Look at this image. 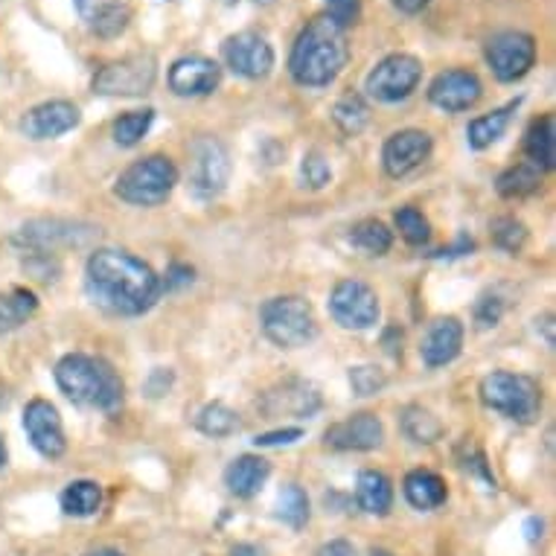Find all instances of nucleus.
<instances>
[{
    "instance_id": "nucleus-8",
    "label": "nucleus",
    "mask_w": 556,
    "mask_h": 556,
    "mask_svg": "<svg viewBox=\"0 0 556 556\" xmlns=\"http://www.w3.org/2000/svg\"><path fill=\"white\" fill-rule=\"evenodd\" d=\"M422 79V64L417 55L410 53H393L376 64L370 76H367V93L379 102H400L408 100L410 93L417 91Z\"/></svg>"
},
{
    "instance_id": "nucleus-25",
    "label": "nucleus",
    "mask_w": 556,
    "mask_h": 556,
    "mask_svg": "<svg viewBox=\"0 0 556 556\" xmlns=\"http://www.w3.org/2000/svg\"><path fill=\"white\" fill-rule=\"evenodd\" d=\"M356 504L370 516H388L393 507V483L388 481V475L376 469L358 475Z\"/></svg>"
},
{
    "instance_id": "nucleus-13",
    "label": "nucleus",
    "mask_w": 556,
    "mask_h": 556,
    "mask_svg": "<svg viewBox=\"0 0 556 556\" xmlns=\"http://www.w3.org/2000/svg\"><path fill=\"white\" fill-rule=\"evenodd\" d=\"M88 237H91V228L79 230V225H74V222L36 219L27 222L12 242L18 248H27L29 254H50L55 248L83 245Z\"/></svg>"
},
{
    "instance_id": "nucleus-1",
    "label": "nucleus",
    "mask_w": 556,
    "mask_h": 556,
    "mask_svg": "<svg viewBox=\"0 0 556 556\" xmlns=\"http://www.w3.org/2000/svg\"><path fill=\"white\" fill-rule=\"evenodd\" d=\"M85 289L111 315H143L161 294V277L143 260L117 248H100L85 265Z\"/></svg>"
},
{
    "instance_id": "nucleus-24",
    "label": "nucleus",
    "mask_w": 556,
    "mask_h": 556,
    "mask_svg": "<svg viewBox=\"0 0 556 556\" xmlns=\"http://www.w3.org/2000/svg\"><path fill=\"white\" fill-rule=\"evenodd\" d=\"M402 490H405V498L414 510H438L448 495L443 478L429 472V469H414V472L405 475Z\"/></svg>"
},
{
    "instance_id": "nucleus-46",
    "label": "nucleus",
    "mask_w": 556,
    "mask_h": 556,
    "mask_svg": "<svg viewBox=\"0 0 556 556\" xmlns=\"http://www.w3.org/2000/svg\"><path fill=\"white\" fill-rule=\"evenodd\" d=\"M393 3H396V7H400L402 12H410V15L429 7V0H393Z\"/></svg>"
},
{
    "instance_id": "nucleus-22",
    "label": "nucleus",
    "mask_w": 556,
    "mask_h": 556,
    "mask_svg": "<svg viewBox=\"0 0 556 556\" xmlns=\"http://www.w3.org/2000/svg\"><path fill=\"white\" fill-rule=\"evenodd\" d=\"M76 10L102 38L119 36L128 27V7L123 0H76Z\"/></svg>"
},
{
    "instance_id": "nucleus-15",
    "label": "nucleus",
    "mask_w": 556,
    "mask_h": 556,
    "mask_svg": "<svg viewBox=\"0 0 556 556\" xmlns=\"http://www.w3.org/2000/svg\"><path fill=\"white\" fill-rule=\"evenodd\" d=\"M265 417H312L320 408V393L318 388L306 379H286L277 388L263 393L260 400Z\"/></svg>"
},
{
    "instance_id": "nucleus-42",
    "label": "nucleus",
    "mask_w": 556,
    "mask_h": 556,
    "mask_svg": "<svg viewBox=\"0 0 556 556\" xmlns=\"http://www.w3.org/2000/svg\"><path fill=\"white\" fill-rule=\"evenodd\" d=\"M502 312H504V303L498 298H483L478 303V309H475V318L481 327H495L498 320H502Z\"/></svg>"
},
{
    "instance_id": "nucleus-39",
    "label": "nucleus",
    "mask_w": 556,
    "mask_h": 556,
    "mask_svg": "<svg viewBox=\"0 0 556 556\" xmlns=\"http://www.w3.org/2000/svg\"><path fill=\"white\" fill-rule=\"evenodd\" d=\"M350 384H353L356 396H374V393H379L388 384V376H384L382 367L358 365L350 370Z\"/></svg>"
},
{
    "instance_id": "nucleus-31",
    "label": "nucleus",
    "mask_w": 556,
    "mask_h": 556,
    "mask_svg": "<svg viewBox=\"0 0 556 556\" xmlns=\"http://www.w3.org/2000/svg\"><path fill=\"white\" fill-rule=\"evenodd\" d=\"M539 184H542V169L525 161V164L510 166L507 173L498 175L495 187L504 199H525V195H533L539 190Z\"/></svg>"
},
{
    "instance_id": "nucleus-37",
    "label": "nucleus",
    "mask_w": 556,
    "mask_h": 556,
    "mask_svg": "<svg viewBox=\"0 0 556 556\" xmlns=\"http://www.w3.org/2000/svg\"><path fill=\"white\" fill-rule=\"evenodd\" d=\"M393 219H396V228H400L402 239L410 242V245H426L431 239L429 219L417 207H400Z\"/></svg>"
},
{
    "instance_id": "nucleus-40",
    "label": "nucleus",
    "mask_w": 556,
    "mask_h": 556,
    "mask_svg": "<svg viewBox=\"0 0 556 556\" xmlns=\"http://www.w3.org/2000/svg\"><path fill=\"white\" fill-rule=\"evenodd\" d=\"M301 175L306 187H312V190H324L329 184V178H332V169H329V161L320 155V152H309V155L303 157Z\"/></svg>"
},
{
    "instance_id": "nucleus-30",
    "label": "nucleus",
    "mask_w": 556,
    "mask_h": 556,
    "mask_svg": "<svg viewBox=\"0 0 556 556\" xmlns=\"http://www.w3.org/2000/svg\"><path fill=\"white\" fill-rule=\"evenodd\" d=\"M402 431H405V438L414 440V443H422V446L438 443L443 438L440 420L431 410L422 408V405H408V408L402 410Z\"/></svg>"
},
{
    "instance_id": "nucleus-23",
    "label": "nucleus",
    "mask_w": 556,
    "mask_h": 556,
    "mask_svg": "<svg viewBox=\"0 0 556 556\" xmlns=\"http://www.w3.org/2000/svg\"><path fill=\"white\" fill-rule=\"evenodd\" d=\"M268 475H271L268 460H263V457L256 455H242L225 469V483H228V490L237 495V498H251V495H256L263 490V483L268 481Z\"/></svg>"
},
{
    "instance_id": "nucleus-11",
    "label": "nucleus",
    "mask_w": 556,
    "mask_h": 556,
    "mask_svg": "<svg viewBox=\"0 0 556 556\" xmlns=\"http://www.w3.org/2000/svg\"><path fill=\"white\" fill-rule=\"evenodd\" d=\"M329 312L344 329H370L379 320V298L362 280H341L329 294Z\"/></svg>"
},
{
    "instance_id": "nucleus-19",
    "label": "nucleus",
    "mask_w": 556,
    "mask_h": 556,
    "mask_svg": "<svg viewBox=\"0 0 556 556\" xmlns=\"http://www.w3.org/2000/svg\"><path fill=\"white\" fill-rule=\"evenodd\" d=\"M222 67L207 55H184L169 67V88L175 97H207L219 88Z\"/></svg>"
},
{
    "instance_id": "nucleus-29",
    "label": "nucleus",
    "mask_w": 556,
    "mask_h": 556,
    "mask_svg": "<svg viewBox=\"0 0 556 556\" xmlns=\"http://www.w3.org/2000/svg\"><path fill=\"white\" fill-rule=\"evenodd\" d=\"M102 490L97 481H74L64 486L62 510L74 519H88L100 510Z\"/></svg>"
},
{
    "instance_id": "nucleus-26",
    "label": "nucleus",
    "mask_w": 556,
    "mask_h": 556,
    "mask_svg": "<svg viewBox=\"0 0 556 556\" xmlns=\"http://www.w3.org/2000/svg\"><path fill=\"white\" fill-rule=\"evenodd\" d=\"M525 155L530 157V164L539 166V169H547V173L556 166V128L551 114L539 117L536 123L528 128V137H525Z\"/></svg>"
},
{
    "instance_id": "nucleus-16",
    "label": "nucleus",
    "mask_w": 556,
    "mask_h": 556,
    "mask_svg": "<svg viewBox=\"0 0 556 556\" xmlns=\"http://www.w3.org/2000/svg\"><path fill=\"white\" fill-rule=\"evenodd\" d=\"M79 109L74 102L67 100H50L41 102L36 109H29L21 119V131L29 137V140H55V137L67 135L79 126Z\"/></svg>"
},
{
    "instance_id": "nucleus-51",
    "label": "nucleus",
    "mask_w": 556,
    "mask_h": 556,
    "mask_svg": "<svg viewBox=\"0 0 556 556\" xmlns=\"http://www.w3.org/2000/svg\"><path fill=\"white\" fill-rule=\"evenodd\" d=\"M88 556H123L119 551H97V554H88Z\"/></svg>"
},
{
    "instance_id": "nucleus-45",
    "label": "nucleus",
    "mask_w": 556,
    "mask_h": 556,
    "mask_svg": "<svg viewBox=\"0 0 556 556\" xmlns=\"http://www.w3.org/2000/svg\"><path fill=\"white\" fill-rule=\"evenodd\" d=\"M318 556H356V547L344 542V539H336V542H327L320 547Z\"/></svg>"
},
{
    "instance_id": "nucleus-12",
    "label": "nucleus",
    "mask_w": 556,
    "mask_h": 556,
    "mask_svg": "<svg viewBox=\"0 0 556 556\" xmlns=\"http://www.w3.org/2000/svg\"><path fill=\"white\" fill-rule=\"evenodd\" d=\"M222 55H225V64L230 71L237 76H245V79H265L274 67L271 45L251 29L230 36L222 45Z\"/></svg>"
},
{
    "instance_id": "nucleus-34",
    "label": "nucleus",
    "mask_w": 556,
    "mask_h": 556,
    "mask_svg": "<svg viewBox=\"0 0 556 556\" xmlns=\"http://www.w3.org/2000/svg\"><path fill=\"white\" fill-rule=\"evenodd\" d=\"M332 119H336V126L344 135H358L367 126V119H370V109H367V102L358 93H344L336 102V109H332Z\"/></svg>"
},
{
    "instance_id": "nucleus-27",
    "label": "nucleus",
    "mask_w": 556,
    "mask_h": 556,
    "mask_svg": "<svg viewBox=\"0 0 556 556\" xmlns=\"http://www.w3.org/2000/svg\"><path fill=\"white\" fill-rule=\"evenodd\" d=\"M519 109V100L510 102V105H504V109H495L490 111V114H481V117H475L472 123H469V128H466V137H469V147L472 149H486L493 147L495 140L507 131V126H510V117L513 111Z\"/></svg>"
},
{
    "instance_id": "nucleus-38",
    "label": "nucleus",
    "mask_w": 556,
    "mask_h": 556,
    "mask_svg": "<svg viewBox=\"0 0 556 556\" xmlns=\"http://www.w3.org/2000/svg\"><path fill=\"white\" fill-rule=\"evenodd\" d=\"M493 242L507 254H519L521 245L528 242V230L519 219L513 216H502V219L493 222Z\"/></svg>"
},
{
    "instance_id": "nucleus-33",
    "label": "nucleus",
    "mask_w": 556,
    "mask_h": 556,
    "mask_svg": "<svg viewBox=\"0 0 556 556\" xmlns=\"http://www.w3.org/2000/svg\"><path fill=\"white\" fill-rule=\"evenodd\" d=\"M239 429L237 410H230L225 402H211L199 414V431L207 438H230Z\"/></svg>"
},
{
    "instance_id": "nucleus-20",
    "label": "nucleus",
    "mask_w": 556,
    "mask_h": 556,
    "mask_svg": "<svg viewBox=\"0 0 556 556\" xmlns=\"http://www.w3.org/2000/svg\"><path fill=\"white\" fill-rule=\"evenodd\" d=\"M382 420L374 414H356L350 420L329 426L327 434H324V443L329 448H338V452H374V448L382 446Z\"/></svg>"
},
{
    "instance_id": "nucleus-36",
    "label": "nucleus",
    "mask_w": 556,
    "mask_h": 556,
    "mask_svg": "<svg viewBox=\"0 0 556 556\" xmlns=\"http://www.w3.org/2000/svg\"><path fill=\"white\" fill-rule=\"evenodd\" d=\"M277 516L289 525V528H303L309 521V498L301 486L289 483L280 498H277Z\"/></svg>"
},
{
    "instance_id": "nucleus-43",
    "label": "nucleus",
    "mask_w": 556,
    "mask_h": 556,
    "mask_svg": "<svg viewBox=\"0 0 556 556\" xmlns=\"http://www.w3.org/2000/svg\"><path fill=\"white\" fill-rule=\"evenodd\" d=\"M303 438L301 429H283V431H271V434H260L254 440L260 448H268V446H292L298 440Z\"/></svg>"
},
{
    "instance_id": "nucleus-50",
    "label": "nucleus",
    "mask_w": 556,
    "mask_h": 556,
    "mask_svg": "<svg viewBox=\"0 0 556 556\" xmlns=\"http://www.w3.org/2000/svg\"><path fill=\"white\" fill-rule=\"evenodd\" d=\"M7 466V443H3V438H0V469Z\"/></svg>"
},
{
    "instance_id": "nucleus-28",
    "label": "nucleus",
    "mask_w": 556,
    "mask_h": 556,
    "mask_svg": "<svg viewBox=\"0 0 556 556\" xmlns=\"http://www.w3.org/2000/svg\"><path fill=\"white\" fill-rule=\"evenodd\" d=\"M38 312V298L29 289H12L0 294V336L21 329Z\"/></svg>"
},
{
    "instance_id": "nucleus-52",
    "label": "nucleus",
    "mask_w": 556,
    "mask_h": 556,
    "mask_svg": "<svg viewBox=\"0 0 556 556\" xmlns=\"http://www.w3.org/2000/svg\"><path fill=\"white\" fill-rule=\"evenodd\" d=\"M370 556H391V554H388V551H374Z\"/></svg>"
},
{
    "instance_id": "nucleus-9",
    "label": "nucleus",
    "mask_w": 556,
    "mask_h": 556,
    "mask_svg": "<svg viewBox=\"0 0 556 556\" xmlns=\"http://www.w3.org/2000/svg\"><path fill=\"white\" fill-rule=\"evenodd\" d=\"M483 55L498 83H516L521 76H528L536 62V41L528 33L507 29L486 41Z\"/></svg>"
},
{
    "instance_id": "nucleus-14",
    "label": "nucleus",
    "mask_w": 556,
    "mask_h": 556,
    "mask_svg": "<svg viewBox=\"0 0 556 556\" xmlns=\"http://www.w3.org/2000/svg\"><path fill=\"white\" fill-rule=\"evenodd\" d=\"M24 431H27L29 443H33V448H36L41 457L55 460V457H62L64 448H67L62 417H59L55 405H50L47 400H33L27 408H24Z\"/></svg>"
},
{
    "instance_id": "nucleus-6",
    "label": "nucleus",
    "mask_w": 556,
    "mask_h": 556,
    "mask_svg": "<svg viewBox=\"0 0 556 556\" xmlns=\"http://www.w3.org/2000/svg\"><path fill=\"white\" fill-rule=\"evenodd\" d=\"M260 324H263L265 338L271 344L283 346V350L303 346L318 332L315 312L298 294H283V298L265 301L263 309H260Z\"/></svg>"
},
{
    "instance_id": "nucleus-35",
    "label": "nucleus",
    "mask_w": 556,
    "mask_h": 556,
    "mask_svg": "<svg viewBox=\"0 0 556 556\" xmlns=\"http://www.w3.org/2000/svg\"><path fill=\"white\" fill-rule=\"evenodd\" d=\"M152 119H155V111L143 109V111H128L119 119H114V143L117 147H137L147 131L152 128Z\"/></svg>"
},
{
    "instance_id": "nucleus-32",
    "label": "nucleus",
    "mask_w": 556,
    "mask_h": 556,
    "mask_svg": "<svg viewBox=\"0 0 556 556\" xmlns=\"http://www.w3.org/2000/svg\"><path fill=\"white\" fill-rule=\"evenodd\" d=\"M350 242L367 256H384L393 245V233L384 228L382 222L365 219L350 230Z\"/></svg>"
},
{
    "instance_id": "nucleus-41",
    "label": "nucleus",
    "mask_w": 556,
    "mask_h": 556,
    "mask_svg": "<svg viewBox=\"0 0 556 556\" xmlns=\"http://www.w3.org/2000/svg\"><path fill=\"white\" fill-rule=\"evenodd\" d=\"M327 15L338 27H353L362 15V0H327Z\"/></svg>"
},
{
    "instance_id": "nucleus-2",
    "label": "nucleus",
    "mask_w": 556,
    "mask_h": 556,
    "mask_svg": "<svg viewBox=\"0 0 556 556\" xmlns=\"http://www.w3.org/2000/svg\"><path fill=\"white\" fill-rule=\"evenodd\" d=\"M350 59L344 29L329 15L312 18L298 36L289 55V74L303 88H324L336 83Z\"/></svg>"
},
{
    "instance_id": "nucleus-3",
    "label": "nucleus",
    "mask_w": 556,
    "mask_h": 556,
    "mask_svg": "<svg viewBox=\"0 0 556 556\" xmlns=\"http://www.w3.org/2000/svg\"><path fill=\"white\" fill-rule=\"evenodd\" d=\"M59 391L83 408L117 410L123 402V382L109 362L83 353H71L55 365Z\"/></svg>"
},
{
    "instance_id": "nucleus-5",
    "label": "nucleus",
    "mask_w": 556,
    "mask_h": 556,
    "mask_svg": "<svg viewBox=\"0 0 556 556\" xmlns=\"http://www.w3.org/2000/svg\"><path fill=\"white\" fill-rule=\"evenodd\" d=\"M175 184H178V169L169 157L149 155L137 161L117 178V199L135 207H157L173 195Z\"/></svg>"
},
{
    "instance_id": "nucleus-18",
    "label": "nucleus",
    "mask_w": 556,
    "mask_h": 556,
    "mask_svg": "<svg viewBox=\"0 0 556 556\" xmlns=\"http://www.w3.org/2000/svg\"><path fill=\"white\" fill-rule=\"evenodd\" d=\"M481 79L472 71H443L434 76V83L429 85L431 105H438L440 111L457 114V111H469L475 102L481 100Z\"/></svg>"
},
{
    "instance_id": "nucleus-10",
    "label": "nucleus",
    "mask_w": 556,
    "mask_h": 556,
    "mask_svg": "<svg viewBox=\"0 0 556 556\" xmlns=\"http://www.w3.org/2000/svg\"><path fill=\"white\" fill-rule=\"evenodd\" d=\"M230 178L228 149L216 137H199L190 147V187L199 199H216Z\"/></svg>"
},
{
    "instance_id": "nucleus-21",
    "label": "nucleus",
    "mask_w": 556,
    "mask_h": 556,
    "mask_svg": "<svg viewBox=\"0 0 556 556\" xmlns=\"http://www.w3.org/2000/svg\"><path fill=\"white\" fill-rule=\"evenodd\" d=\"M464 346V324L457 318H440L431 324L429 336L422 338V362L429 367H443L460 356Z\"/></svg>"
},
{
    "instance_id": "nucleus-48",
    "label": "nucleus",
    "mask_w": 556,
    "mask_h": 556,
    "mask_svg": "<svg viewBox=\"0 0 556 556\" xmlns=\"http://www.w3.org/2000/svg\"><path fill=\"white\" fill-rule=\"evenodd\" d=\"M230 556H263V551L254 545H239V547H233V554Z\"/></svg>"
},
{
    "instance_id": "nucleus-49",
    "label": "nucleus",
    "mask_w": 556,
    "mask_h": 556,
    "mask_svg": "<svg viewBox=\"0 0 556 556\" xmlns=\"http://www.w3.org/2000/svg\"><path fill=\"white\" fill-rule=\"evenodd\" d=\"M536 536H542V521L530 519L528 521V539H536Z\"/></svg>"
},
{
    "instance_id": "nucleus-17",
    "label": "nucleus",
    "mask_w": 556,
    "mask_h": 556,
    "mask_svg": "<svg viewBox=\"0 0 556 556\" xmlns=\"http://www.w3.org/2000/svg\"><path fill=\"white\" fill-rule=\"evenodd\" d=\"M431 155V137L420 128H405L396 135L388 137V143L382 149V164L384 173L391 178H405L414 173L422 161H429Z\"/></svg>"
},
{
    "instance_id": "nucleus-47",
    "label": "nucleus",
    "mask_w": 556,
    "mask_h": 556,
    "mask_svg": "<svg viewBox=\"0 0 556 556\" xmlns=\"http://www.w3.org/2000/svg\"><path fill=\"white\" fill-rule=\"evenodd\" d=\"M536 324H542V329H545L547 346H554V318H551V315H545V318H536Z\"/></svg>"
},
{
    "instance_id": "nucleus-44",
    "label": "nucleus",
    "mask_w": 556,
    "mask_h": 556,
    "mask_svg": "<svg viewBox=\"0 0 556 556\" xmlns=\"http://www.w3.org/2000/svg\"><path fill=\"white\" fill-rule=\"evenodd\" d=\"M192 283V268L187 265H173L169 274H166V289H173V286H187Z\"/></svg>"
},
{
    "instance_id": "nucleus-7",
    "label": "nucleus",
    "mask_w": 556,
    "mask_h": 556,
    "mask_svg": "<svg viewBox=\"0 0 556 556\" xmlns=\"http://www.w3.org/2000/svg\"><path fill=\"white\" fill-rule=\"evenodd\" d=\"M157 59L152 53H135L111 62L93 76V91L102 97H143L155 85Z\"/></svg>"
},
{
    "instance_id": "nucleus-4",
    "label": "nucleus",
    "mask_w": 556,
    "mask_h": 556,
    "mask_svg": "<svg viewBox=\"0 0 556 556\" xmlns=\"http://www.w3.org/2000/svg\"><path fill=\"white\" fill-rule=\"evenodd\" d=\"M481 400L486 408L498 410L507 420L533 422L542 410V388L536 379L510 370H495L483 376Z\"/></svg>"
}]
</instances>
